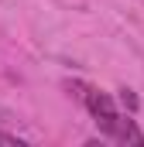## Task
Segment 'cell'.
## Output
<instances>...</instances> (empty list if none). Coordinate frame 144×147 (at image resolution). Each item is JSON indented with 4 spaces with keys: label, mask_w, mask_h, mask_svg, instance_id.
<instances>
[{
    "label": "cell",
    "mask_w": 144,
    "mask_h": 147,
    "mask_svg": "<svg viewBox=\"0 0 144 147\" xmlns=\"http://www.w3.org/2000/svg\"><path fill=\"white\" fill-rule=\"evenodd\" d=\"M117 103H120V106H127L130 113L137 110V96H134L130 89H120V96H117Z\"/></svg>",
    "instance_id": "2"
},
{
    "label": "cell",
    "mask_w": 144,
    "mask_h": 147,
    "mask_svg": "<svg viewBox=\"0 0 144 147\" xmlns=\"http://www.w3.org/2000/svg\"><path fill=\"white\" fill-rule=\"evenodd\" d=\"M10 123H14V116H10L7 110H0V127H10Z\"/></svg>",
    "instance_id": "3"
},
{
    "label": "cell",
    "mask_w": 144,
    "mask_h": 147,
    "mask_svg": "<svg viewBox=\"0 0 144 147\" xmlns=\"http://www.w3.org/2000/svg\"><path fill=\"white\" fill-rule=\"evenodd\" d=\"M69 89H75V96L82 99V106L93 116V123H96L103 140L124 144V147H144V130L137 127L134 116H127L117 106V99L110 92L96 89V86H86V82H69Z\"/></svg>",
    "instance_id": "1"
}]
</instances>
